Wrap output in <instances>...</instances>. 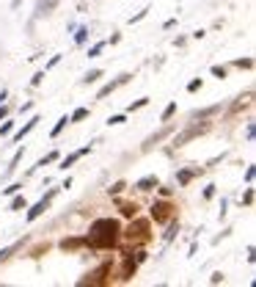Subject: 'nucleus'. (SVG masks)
<instances>
[{
	"label": "nucleus",
	"mask_w": 256,
	"mask_h": 287,
	"mask_svg": "<svg viewBox=\"0 0 256 287\" xmlns=\"http://www.w3.org/2000/svg\"><path fill=\"white\" fill-rule=\"evenodd\" d=\"M118 221H113V218H99V221H94L88 229V235H85V246H91V249H111L113 243L118 240Z\"/></svg>",
	"instance_id": "f257e3e1"
},
{
	"label": "nucleus",
	"mask_w": 256,
	"mask_h": 287,
	"mask_svg": "<svg viewBox=\"0 0 256 287\" xmlns=\"http://www.w3.org/2000/svg\"><path fill=\"white\" fill-rule=\"evenodd\" d=\"M209 130V125L204 122V125H190L187 130H182L176 138H173V147H185L187 141H193V138H199V135H204Z\"/></svg>",
	"instance_id": "f03ea898"
},
{
	"label": "nucleus",
	"mask_w": 256,
	"mask_h": 287,
	"mask_svg": "<svg viewBox=\"0 0 256 287\" xmlns=\"http://www.w3.org/2000/svg\"><path fill=\"white\" fill-rule=\"evenodd\" d=\"M127 238H130V240H138V243H146V240L152 238V235H149V221H135V224H130V229H127Z\"/></svg>",
	"instance_id": "7ed1b4c3"
},
{
	"label": "nucleus",
	"mask_w": 256,
	"mask_h": 287,
	"mask_svg": "<svg viewBox=\"0 0 256 287\" xmlns=\"http://www.w3.org/2000/svg\"><path fill=\"white\" fill-rule=\"evenodd\" d=\"M171 210H173V207L168 202H157L152 207V218L157 221V224H166V221H171Z\"/></svg>",
	"instance_id": "20e7f679"
},
{
	"label": "nucleus",
	"mask_w": 256,
	"mask_h": 287,
	"mask_svg": "<svg viewBox=\"0 0 256 287\" xmlns=\"http://www.w3.org/2000/svg\"><path fill=\"white\" fill-rule=\"evenodd\" d=\"M105 273H111V262H105V265H99L94 273H88V279H83L80 285H105Z\"/></svg>",
	"instance_id": "39448f33"
},
{
	"label": "nucleus",
	"mask_w": 256,
	"mask_h": 287,
	"mask_svg": "<svg viewBox=\"0 0 256 287\" xmlns=\"http://www.w3.org/2000/svg\"><path fill=\"white\" fill-rule=\"evenodd\" d=\"M53 196H56V191H50V193L42 199V202H36V204H33V210L28 213V218H30V221H33V218H39L44 210H47V204H50V199H53Z\"/></svg>",
	"instance_id": "423d86ee"
},
{
	"label": "nucleus",
	"mask_w": 256,
	"mask_h": 287,
	"mask_svg": "<svg viewBox=\"0 0 256 287\" xmlns=\"http://www.w3.org/2000/svg\"><path fill=\"white\" fill-rule=\"evenodd\" d=\"M80 246H85V238H66V240H61L63 252H75V249H80Z\"/></svg>",
	"instance_id": "0eeeda50"
},
{
	"label": "nucleus",
	"mask_w": 256,
	"mask_h": 287,
	"mask_svg": "<svg viewBox=\"0 0 256 287\" xmlns=\"http://www.w3.org/2000/svg\"><path fill=\"white\" fill-rule=\"evenodd\" d=\"M168 133H171V127H163V130H160V133H154L152 138H146V144H143V152H149V149H152V147H154V144H157L160 138H166Z\"/></svg>",
	"instance_id": "6e6552de"
},
{
	"label": "nucleus",
	"mask_w": 256,
	"mask_h": 287,
	"mask_svg": "<svg viewBox=\"0 0 256 287\" xmlns=\"http://www.w3.org/2000/svg\"><path fill=\"white\" fill-rule=\"evenodd\" d=\"M127 80H130V75H121V77H118V80H113V83H108V86H105V89L99 91V97H108L111 91H116L118 86H121V83H127Z\"/></svg>",
	"instance_id": "1a4fd4ad"
},
{
	"label": "nucleus",
	"mask_w": 256,
	"mask_h": 287,
	"mask_svg": "<svg viewBox=\"0 0 256 287\" xmlns=\"http://www.w3.org/2000/svg\"><path fill=\"white\" fill-rule=\"evenodd\" d=\"M118 210H121V216L135 218V213H138V204H132V202H118Z\"/></svg>",
	"instance_id": "9d476101"
},
{
	"label": "nucleus",
	"mask_w": 256,
	"mask_h": 287,
	"mask_svg": "<svg viewBox=\"0 0 256 287\" xmlns=\"http://www.w3.org/2000/svg\"><path fill=\"white\" fill-rule=\"evenodd\" d=\"M138 191H152V188H157V177H143V180H138V185H135Z\"/></svg>",
	"instance_id": "9b49d317"
},
{
	"label": "nucleus",
	"mask_w": 256,
	"mask_h": 287,
	"mask_svg": "<svg viewBox=\"0 0 256 287\" xmlns=\"http://www.w3.org/2000/svg\"><path fill=\"white\" fill-rule=\"evenodd\" d=\"M85 152H88V147H83V149H77V152H72L69 158L63 160V168H66V166H72V163H75V160H80V158H83Z\"/></svg>",
	"instance_id": "f8f14e48"
},
{
	"label": "nucleus",
	"mask_w": 256,
	"mask_h": 287,
	"mask_svg": "<svg viewBox=\"0 0 256 287\" xmlns=\"http://www.w3.org/2000/svg\"><path fill=\"white\" fill-rule=\"evenodd\" d=\"M56 3H58V0H39V11H36V14H47Z\"/></svg>",
	"instance_id": "ddd939ff"
},
{
	"label": "nucleus",
	"mask_w": 256,
	"mask_h": 287,
	"mask_svg": "<svg viewBox=\"0 0 256 287\" xmlns=\"http://www.w3.org/2000/svg\"><path fill=\"white\" fill-rule=\"evenodd\" d=\"M85 116H88V108H77V111L69 116V122H80V119H85Z\"/></svg>",
	"instance_id": "4468645a"
},
{
	"label": "nucleus",
	"mask_w": 256,
	"mask_h": 287,
	"mask_svg": "<svg viewBox=\"0 0 256 287\" xmlns=\"http://www.w3.org/2000/svg\"><path fill=\"white\" fill-rule=\"evenodd\" d=\"M20 246H22V243H17V246H8V249H3V252H0V262H3V259H8V257H11V254H14L17 249H20Z\"/></svg>",
	"instance_id": "2eb2a0df"
},
{
	"label": "nucleus",
	"mask_w": 256,
	"mask_h": 287,
	"mask_svg": "<svg viewBox=\"0 0 256 287\" xmlns=\"http://www.w3.org/2000/svg\"><path fill=\"white\" fill-rule=\"evenodd\" d=\"M11 210H25V196H14L11 199Z\"/></svg>",
	"instance_id": "dca6fc26"
},
{
	"label": "nucleus",
	"mask_w": 256,
	"mask_h": 287,
	"mask_svg": "<svg viewBox=\"0 0 256 287\" xmlns=\"http://www.w3.org/2000/svg\"><path fill=\"white\" fill-rule=\"evenodd\" d=\"M66 122H69V116H61V119H58V125L53 127V135H58L63 130V127H66Z\"/></svg>",
	"instance_id": "f3484780"
},
{
	"label": "nucleus",
	"mask_w": 256,
	"mask_h": 287,
	"mask_svg": "<svg viewBox=\"0 0 256 287\" xmlns=\"http://www.w3.org/2000/svg\"><path fill=\"white\" fill-rule=\"evenodd\" d=\"M196 174H199V171H179V182H182V185H185V182H190Z\"/></svg>",
	"instance_id": "a211bd4d"
},
{
	"label": "nucleus",
	"mask_w": 256,
	"mask_h": 287,
	"mask_svg": "<svg viewBox=\"0 0 256 287\" xmlns=\"http://www.w3.org/2000/svg\"><path fill=\"white\" fill-rule=\"evenodd\" d=\"M36 122H39V119H30L28 125H25V127H22V130H20V133H17V138H22V135H25V133H30V130H33V127H36Z\"/></svg>",
	"instance_id": "6ab92c4d"
},
{
	"label": "nucleus",
	"mask_w": 256,
	"mask_h": 287,
	"mask_svg": "<svg viewBox=\"0 0 256 287\" xmlns=\"http://www.w3.org/2000/svg\"><path fill=\"white\" fill-rule=\"evenodd\" d=\"M97 77H102V72H99V69H94V72H88V75L83 77V83H94Z\"/></svg>",
	"instance_id": "aec40b11"
},
{
	"label": "nucleus",
	"mask_w": 256,
	"mask_h": 287,
	"mask_svg": "<svg viewBox=\"0 0 256 287\" xmlns=\"http://www.w3.org/2000/svg\"><path fill=\"white\" fill-rule=\"evenodd\" d=\"M237 66H240V69H251V66H254V61H251V58H240V61H234Z\"/></svg>",
	"instance_id": "412c9836"
},
{
	"label": "nucleus",
	"mask_w": 256,
	"mask_h": 287,
	"mask_svg": "<svg viewBox=\"0 0 256 287\" xmlns=\"http://www.w3.org/2000/svg\"><path fill=\"white\" fill-rule=\"evenodd\" d=\"M53 160H58V152H50L47 158H42V160H39V166H47V163H53Z\"/></svg>",
	"instance_id": "4be33fe9"
},
{
	"label": "nucleus",
	"mask_w": 256,
	"mask_h": 287,
	"mask_svg": "<svg viewBox=\"0 0 256 287\" xmlns=\"http://www.w3.org/2000/svg\"><path fill=\"white\" fill-rule=\"evenodd\" d=\"M102 47H105V42H99V44H94V47H91V50H88V58H97V56H99V50H102Z\"/></svg>",
	"instance_id": "5701e85b"
},
{
	"label": "nucleus",
	"mask_w": 256,
	"mask_h": 287,
	"mask_svg": "<svg viewBox=\"0 0 256 287\" xmlns=\"http://www.w3.org/2000/svg\"><path fill=\"white\" fill-rule=\"evenodd\" d=\"M124 188H127L124 182H116V185H113V188H108V191H111L113 196H118V193H121V191H124Z\"/></svg>",
	"instance_id": "b1692460"
},
{
	"label": "nucleus",
	"mask_w": 256,
	"mask_h": 287,
	"mask_svg": "<svg viewBox=\"0 0 256 287\" xmlns=\"http://www.w3.org/2000/svg\"><path fill=\"white\" fill-rule=\"evenodd\" d=\"M173 113H176V105H173V102H171V105H168L166 111H163V119H171Z\"/></svg>",
	"instance_id": "393cba45"
},
{
	"label": "nucleus",
	"mask_w": 256,
	"mask_h": 287,
	"mask_svg": "<svg viewBox=\"0 0 256 287\" xmlns=\"http://www.w3.org/2000/svg\"><path fill=\"white\" fill-rule=\"evenodd\" d=\"M20 158H22V149L14 155V158H11V166H8V171H14V166H17V163H20Z\"/></svg>",
	"instance_id": "a878e982"
},
{
	"label": "nucleus",
	"mask_w": 256,
	"mask_h": 287,
	"mask_svg": "<svg viewBox=\"0 0 256 287\" xmlns=\"http://www.w3.org/2000/svg\"><path fill=\"white\" fill-rule=\"evenodd\" d=\"M212 75L215 77H226V69H223V66H212Z\"/></svg>",
	"instance_id": "bb28decb"
},
{
	"label": "nucleus",
	"mask_w": 256,
	"mask_h": 287,
	"mask_svg": "<svg viewBox=\"0 0 256 287\" xmlns=\"http://www.w3.org/2000/svg\"><path fill=\"white\" fill-rule=\"evenodd\" d=\"M85 33H88V31H85V28H80V31H77V36H75V42L80 44V42H83V39H85Z\"/></svg>",
	"instance_id": "cd10ccee"
},
{
	"label": "nucleus",
	"mask_w": 256,
	"mask_h": 287,
	"mask_svg": "<svg viewBox=\"0 0 256 287\" xmlns=\"http://www.w3.org/2000/svg\"><path fill=\"white\" fill-rule=\"evenodd\" d=\"M146 102H149V99H138V102H132V105H130V111H138V108H143Z\"/></svg>",
	"instance_id": "c85d7f7f"
},
{
	"label": "nucleus",
	"mask_w": 256,
	"mask_h": 287,
	"mask_svg": "<svg viewBox=\"0 0 256 287\" xmlns=\"http://www.w3.org/2000/svg\"><path fill=\"white\" fill-rule=\"evenodd\" d=\"M201 89V80H190V86H187V91H199Z\"/></svg>",
	"instance_id": "c756f323"
},
{
	"label": "nucleus",
	"mask_w": 256,
	"mask_h": 287,
	"mask_svg": "<svg viewBox=\"0 0 256 287\" xmlns=\"http://www.w3.org/2000/svg\"><path fill=\"white\" fill-rule=\"evenodd\" d=\"M0 133H3V135H8V133H11V122H6V125L0 127Z\"/></svg>",
	"instance_id": "7c9ffc66"
},
{
	"label": "nucleus",
	"mask_w": 256,
	"mask_h": 287,
	"mask_svg": "<svg viewBox=\"0 0 256 287\" xmlns=\"http://www.w3.org/2000/svg\"><path fill=\"white\" fill-rule=\"evenodd\" d=\"M146 11H149V8H143V11H138V14L132 17V22H138V20H143V17H146Z\"/></svg>",
	"instance_id": "2f4dec72"
},
{
	"label": "nucleus",
	"mask_w": 256,
	"mask_h": 287,
	"mask_svg": "<svg viewBox=\"0 0 256 287\" xmlns=\"http://www.w3.org/2000/svg\"><path fill=\"white\" fill-rule=\"evenodd\" d=\"M6 113H8V111H6V108H0V119H3V116H6Z\"/></svg>",
	"instance_id": "473e14b6"
},
{
	"label": "nucleus",
	"mask_w": 256,
	"mask_h": 287,
	"mask_svg": "<svg viewBox=\"0 0 256 287\" xmlns=\"http://www.w3.org/2000/svg\"><path fill=\"white\" fill-rule=\"evenodd\" d=\"M0 99H6V91H0Z\"/></svg>",
	"instance_id": "72a5a7b5"
}]
</instances>
